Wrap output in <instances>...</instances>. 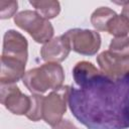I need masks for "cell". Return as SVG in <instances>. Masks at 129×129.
Returning a JSON list of instances; mask_svg holds the SVG:
<instances>
[{
	"label": "cell",
	"mask_w": 129,
	"mask_h": 129,
	"mask_svg": "<svg viewBox=\"0 0 129 129\" xmlns=\"http://www.w3.org/2000/svg\"><path fill=\"white\" fill-rule=\"evenodd\" d=\"M68 105L88 129L129 128V74L115 79L100 71L82 86L71 87Z\"/></svg>",
	"instance_id": "1"
},
{
	"label": "cell",
	"mask_w": 129,
	"mask_h": 129,
	"mask_svg": "<svg viewBox=\"0 0 129 129\" xmlns=\"http://www.w3.org/2000/svg\"><path fill=\"white\" fill-rule=\"evenodd\" d=\"M24 86L33 95H41L48 90H56L62 87L64 73L58 62H46L25 73Z\"/></svg>",
	"instance_id": "2"
},
{
	"label": "cell",
	"mask_w": 129,
	"mask_h": 129,
	"mask_svg": "<svg viewBox=\"0 0 129 129\" xmlns=\"http://www.w3.org/2000/svg\"><path fill=\"white\" fill-rule=\"evenodd\" d=\"M14 23L38 43H46L52 39L54 30L49 20L32 10H23L14 16Z\"/></svg>",
	"instance_id": "3"
},
{
	"label": "cell",
	"mask_w": 129,
	"mask_h": 129,
	"mask_svg": "<svg viewBox=\"0 0 129 129\" xmlns=\"http://www.w3.org/2000/svg\"><path fill=\"white\" fill-rule=\"evenodd\" d=\"M70 89V86H62L44 97L42 119L46 124L53 127L62 120V116L67 111Z\"/></svg>",
	"instance_id": "4"
},
{
	"label": "cell",
	"mask_w": 129,
	"mask_h": 129,
	"mask_svg": "<svg viewBox=\"0 0 129 129\" xmlns=\"http://www.w3.org/2000/svg\"><path fill=\"white\" fill-rule=\"evenodd\" d=\"M62 35L69 42L71 49L80 54L94 55L100 49L101 36L95 30L74 28L68 30Z\"/></svg>",
	"instance_id": "5"
},
{
	"label": "cell",
	"mask_w": 129,
	"mask_h": 129,
	"mask_svg": "<svg viewBox=\"0 0 129 129\" xmlns=\"http://www.w3.org/2000/svg\"><path fill=\"white\" fill-rule=\"evenodd\" d=\"M0 102L15 115H26L30 107V97L21 93L14 84H1Z\"/></svg>",
	"instance_id": "6"
},
{
	"label": "cell",
	"mask_w": 129,
	"mask_h": 129,
	"mask_svg": "<svg viewBox=\"0 0 129 129\" xmlns=\"http://www.w3.org/2000/svg\"><path fill=\"white\" fill-rule=\"evenodd\" d=\"M97 62L101 72L108 77L116 79L129 74V55L120 56L105 50L97 56Z\"/></svg>",
	"instance_id": "7"
},
{
	"label": "cell",
	"mask_w": 129,
	"mask_h": 129,
	"mask_svg": "<svg viewBox=\"0 0 129 129\" xmlns=\"http://www.w3.org/2000/svg\"><path fill=\"white\" fill-rule=\"evenodd\" d=\"M27 39L18 31L10 29L7 30L3 37L2 55L19 59L23 62L27 61L28 56Z\"/></svg>",
	"instance_id": "8"
},
{
	"label": "cell",
	"mask_w": 129,
	"mask_h": 129,
	"mask_svg": "<svg viewBox=\"0 0 129 129\" xmlns=\"http://www.w3.org/2000/svg\"><path fill=\"white\" fill-rule=\"evenodd\" d=\"M71 51V47L63 35L57 36L43 44L40 56L46 62H60L64 60Z\"/></svg>",
	"instance_id": "9"
},
{
	"label": "cell",
	"mask_w": 129,
	"mask_h": 129,
	"mask_svg": "<svg viewBox=\"0 0 129 129\" xmlns=\"http://www.w3.org/2000/svg\"><path fill=\"white\" fill-rule=\"evenodd\" d=\"M25 63L19 59L1 56V84H15L25 75Z\"/></svg>",
	"instance_id": "10"
},
{
	"label": "cell",
	"mask_w": 129,
	"mask_h": 129,
	"mask_svg": "<svg viewBox=\"0 0 129 129\" xmlns=\"http://www.w3.org/2000/svg\"><path fill=\"white\" fill-rule=\"evenodd\" d=\"M100 71L92 63L86 60L79 61L73 69V77L74 81L78 87L87 83L93 77L98 75Z\"/></svg>",
	"instance_id": "11"
},
{
	"label": "cell",
	"mask_w": 129,
	"mask_h": 129,
	"mask_svg": "<svg viewBox=\"0 0 129 129\" xmlns=\"http://www.w3.org/2000/svg\"><path fill=\"white\" fill-rule=\"evenodd\" d=\"M116 15V12L109 7H99L91 15V23L95 29L100 31H107L109 22Z\"/></svg>",
	"instance_id": "12"
},
{
	"label": "cell",
	"mask_w": 129,
	"mask_h": 129,
	"mask_svg": "<svg viewBox=\"0 0 129 129\" xmlns=\"http://www.w3.org/2000/svg\"><path fill=\"white\" fill-rule=\"evenodd\" d=\"M30 5L35 8V11L39 13L42 17L49 20L56 17L60 12V5L58 1L54 0H38V1H29Z\"/></svg>",
	"instance_id": "13"
},
{
	"label": "cell",
	"mask_w": 129,
	"mask_h": 129,
	"mask_svg": "<svg viewBox=\"0 0 129 129\" xmlns=\"http://www.w3.org/2000/svg\"><path fill=\"white\" fill-rule=\"evenodd\" d=\"M107 31L115 37H124L129 33V20L122 14L116 15L108 24Z\"/></svg>",
	"instance_id": "14"
},
{
	"label": "cell",
	"mask_w": 129,
	"mask_h": 129,
	"mask_svg": "<svg viewBox=\"0 0 129 129\" xmlns=\"http://www.w3.org/2000/svg\"><path fill=\"white\" fill-rule=\"evenodd\" d=\"M44 97L42 95H32L30 96V107L26 113V117L33 121L37 122L42 119V108H43Z\"/></svg>",
	"instance_id": "15"
},
{
	"label": "cell",
	"mask_w": 129,
	"mask_h": 129,
	"mask_svg": "<svg viewBox=\"0 0 129 129\" xmlns=\"http://www.w3.org/2000/svg\"><path fill=\"white\" fill-rule=\"evenodd\" d=\"M109 51L120 56L129 55V36L115 37L111 40Z\"/></svg>",
	"instance_id": "16"
},
{
	"label": "cell",
	"mask_w": 129,
	"mask_h": 129,
	"mask_svg": "<svg viewBox=\"0 0 129 129\" xmlns=\"http://www.w3.org/2000/svg\"><path fill=\"white\" fill-rule=\"evenodd\" d=\"M18 3L17 1H0V18L8 19L12 16H15L17 11Z\"/></svg>",
	"instance_id": "17"
},
{
	"label": "cell",
	"mask_w": 129,
	"mask_h": 129,
	"mask_svg": "<svg viewBox=\"0 0 129 129\" xmlns=\"http://www.w3.org/2000/svg\"><path fill=\"white\" fill-rule=\"evenodd\" d=\"M52 129H79V128L70 120H61L59 123L54 125Z\"/></svg>",
	"instance_id": "18"
},
{
	"label": "cell",
	"mask_w": 129,
	"mask_h": 129,
	"mask_svg": "<svg viewBox=\"0 0 129 129\" xmlns=\"http://www.w3.org/2000/svg\"><path fill=\"white\" fill-rule=\"evenodd\" d=\"M118 4H121L123 6L122 8V15L124 17H126L129 20V1H125V2H117Z\"/></svg>",
	"instance_id": "19"
}]
</instances>
